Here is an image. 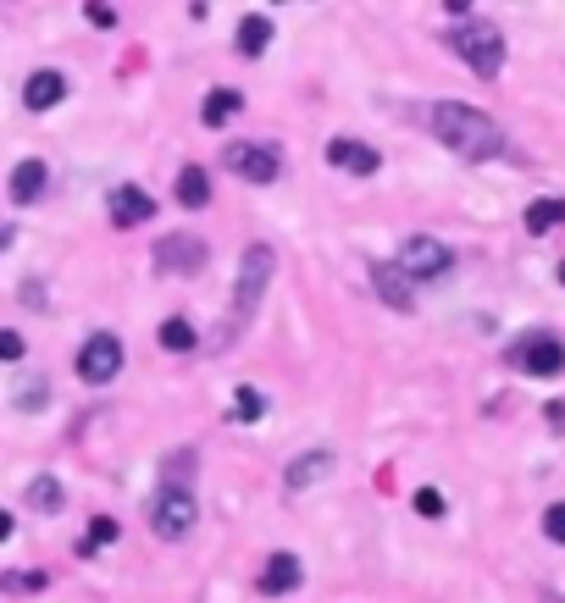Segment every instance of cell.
I'll use <instances>...</instances> for the list:
<instances>
[{"label": "cell", "instance_id": "obj_34", "mask_svg": "<svg viewBox=\"0 0 565 603\" xmlns=\"http://www.w3.org/2000/svg\"><path fill=\"white\" fill-rule=\"evenodd\" d=\"M560 283H565V261H560Z\"/></svg>", "mask_w": 565, "mask_h": 603}, {"label": "cell", "instance_id": "obj_22", "mask_svg": "<svg viewBox=\"0 0 565 603\" xmlns=\"http://www.w3.org/2000/svg\"><path fill=\"white\" fill-rule=\"evenodd\" d=\"M61 498H67V493H61V482H56V476H34V482H28V504H34L39 515H56V509H61Z\"/></svg>", "mask_w": 565, "mask_h": 603}, {"label": "cell", "instance_id": "obj_7", "mask_svg": "<svg viewBox=\"0 0 565 603\" xmlns=\"http://www.w3.org/2000/svg\"><path fill=\"white\" fill-rule=\"evenodd\" d=\"M117 371H122V338H117V332H95V338H84V349H78V377L95 382V388H106Z\"/></svg>", "mask_w": 565, "mask_h": 603}, {"label": "cell", "instance_id": "obj_14", "mask_svg": "<svg viewBox=\"0 0 565 603\" xmlns=\"http://www.w3.org/2000/svg\"><path fill=\"white\" fill-rule=\"evenodd\" d=\"M45 183H50V166H45V161H17V166H12V183H6V189H12L17 205H34L39 194H45Z\"/></svg>", "mask_w": 565, "mask_h": 603}, {"label": "cell", "instance_id": "obj_18", "mask_svg": "<svg viewBox=\"0 0 565 603\" xmlns=\"http://www.w3.org/2000/svg\"><path fill=\"white\" fill-rule=\"evenodd\" d=\"M327 471H333V454H327V449H316V454H305V460H294V465H289V476H283V482H289L294 493H300V487L322 482Z\"/></svg>", "mask_w": 565, "mask_h": 603}, {"label": "cell", "instance_id": "obj_8", "mask_svg": "<svg viewBox=\"0 0 565 603\" xmlns=\"http://www.w3.org/2000/svg\"><path fill=\"white\" fill-rule=\"evenodd\" d=\"M300 581H305L300 554H289V548H277V554H266L261 576H255V592H266V598H289V592H300Z\"/></svg>", "mask_w": 565, "mask_h": 603}, {"label": "cell", "instance_id": "obj_19", "mask_svg": "<svg viewBox=\"0 0 565 603\" xmlns=\"http://www.w3.org/2000/svg\"><path fill=\"white\" fill-rule=\"evenodd\" d=\"M565 222V200L560 194H543V200L527 205V233H549V227Z\"/></svg>", "mask_w": 565, "mask_h": 603}, {"label": "cell", "instance_id": "obj_31", "mask_svg": "<svg viewBox=\"0 0 565 603\" xmlns=\"http://www.w3.org/2000/svg\"><path fill=\"white\" fill-rule=\"evenodd\" d=\"M6 537H12V515H6V509H0V543H6Z\"/></svg>", "mask_w": 565, "mask_h": 603}, {"label": "cell", "instance_id": "obj_15", "mask_svg": "<svg viewBox=\"0 0 565 603\" xmlns=\"http://www.w3.org/2000/svg\"><path fill=\"white\" fill-rule=\"evenodd\" d=\"M372 283H377V294H383L394 310H410V305H416V294H410V277L399 272V266H372Z\"/></svg>", "mask_w": 565, "mask_h": 603}, {"label": "cell", "instance_id": "obj_20", "mask_svg": "<svg viewBox=\"0 0 565 603\" xmlns=\"http://www.w3.org/2000/svg\"><path fill=\"white\" fill-rule=\"evenodd\" d=\"M156 338H161V349H172V355H189L194 343H200V332H194L183 316H167V321H161V332H156Z\"/></svg>", "mask_w": 565, "mask_h": 603}, {"label": "cell", "instance_id": "obj_29", "mask_svg": "<svg viewBox=\"0 0 565 603\" xmlns=\"http://www.w3.org/2000/svg\"><path fill=\"white\" fill-rule=\"evenodd\" d=\"M89 23L95 28H111L117 17H111V0H89Z\"/></svg>", "mask_w": 565, "mask_h": 603}, {"label": "cell", "instance_id": "obj_33", "mask_svg": "<svg viewBox=\"0 0 565 603\" xmlns=\"http://www.w3.org/2000/svg\"><path fill=\"white\" fill-rule=\"evenodd\" d=\"M12 238H17V233H12V227H6V222H0V249L12 244Z\"/></svg>", "mask_w": 565, "mask_h": 603}, {"label": "cell", "instance_id": "obj_11", "mask_svg": "<svg viewBox=\"0 0 565 603\" xmlns=\"http://www.w3.org/2000/svg\"><path fill=\"white\" fill-rule=\"evenodd\" d=\"M327 161H333L338 172H355V178H372L377 166H383V155H377L366 139H333V144H327Z\"/></svg>", "mask_w": 565, "mask_h": 603}, {"label": "cell", "instance_id": "obj_10", "mask_svg": "<svg viewBox=\"0 0 565 603\" xmlns=\"http://www.w3.org/2000/svg\"><path fill=\"white\" fill-rule=\"evenodd\" d=\"M156 266H167V272H200V266H205V238L167 233L156 244Z\"/></svg>", "mask_w": 565, "mask_h": 603}, {"label": "cell", "instance_id": "obj_21", "mask_svg": "<svg viewBox=\"0 0 565 603\" xmlns=\"http://www.w3.org/2000/svg\"><path fill=\"white\" fill-rule=\"evenodd\" d=\"M266 45H272V17H244L239 23V50L244 56H261Z\"/></svg>", "mask_w": 565, "mask_h": 603}, {"label": "cell", "instance_id": "obj_28", "mask_svg": "<svg viewBox=\"0 0 565 603\" xmlns=\"http://www.w3.org/2000/svg\"><path fill=\"white\" fill-rule=\"evenodd\" d=\"M23 332H12V327H0V360H23Z\"/></svg>", "mask_w": 565, "mask_h": 603}, {"label": "cell", "instance_id": "obj_3", "mask_svg": "<svg viewBox=\"0 0 565 603\" xmlns=\"http://www.w3.org/2000/svg\"><path fill=\"white\" fill-rule=\"evenodd\" d=\"M194 521H200V504H194L189 482H161L156 504H150V532L167 537V543H183L194 532Z\"/></svg>", "mask_w": 565, "mask_h": 603}, {"label": "cell", "instance_id": "obj_4", "mask_svg": "<svg viewBox=\"0 0 565 603\" xmlns=\"http://www.w3.org/2000/svg\"><path fill=\"white\" fill-rule=\"evenodd\" d=\"M272 266H277L272 244H250V249H244V261H239V288H233V316H250V310L261 305L266 283H272Z\"/></svg>", "mask_w": 565, "mask_h": 603}, {"label": "cell", "instance_id": "obj_2", "mask_svg": "<svg viewBox=\"0 0 565 603\" xmlns=\"http://www.w3.org/2000/svg\"><path fill=\"white\" fill-rule=\"evenodd\" d=\"M449 45H455V56L466 61L477 78H499V67H505V34H499L488 17H460V23L449 28Z\"/></svg>", "mask_w": 565, "mask_h": 603}, {"label": "cell", "instance_id": "obj_5", "mask_svg": "<svg viewBox=\"0 0 565 603\" xmlns=\"http://www.w3.org/2000/svg\"><path fill=\"white\" fill-rule=\"evenodd\" d=\"M510 366H521L527 377H565V343L554 332H527V338L510 349Z\"/></svg>", "mask_w": 565, "mask_h": 603}, {"label": "cell", "instance_id": "obj_16", "mask_svg": "<svg viewBox=\"0 0 565 603\" xmlns=\"http://www.w3.org/2000/svg\"><path fill=\"white\" fill-rule=\"evenodd\" d=\"M178 205H183V211L211 205V172H205V166H183V172H178Z\"/></svg>", "mask_w": 565, "mask_h": 603}, {"label": "cell", "instance_id": "obj_13", "mask_svg": "<svg viewBox=\"0 0 565 603\" xmlns=\"http://www.w3.org/2000/svg\"><path fill=\"white\" fill-rule=\"evenodd\" d=\"M61 100H67V78H61V72H34V78L23 83V106L28 111H50V106H61Z\"/></svg>", "mask_w": 565, "mask_h": 603}, {"label": "cell", "instance_id": "obj_9", "mask_svg": "<svg viewBox=\"0 0 565 603\" xmlns=\"http://www.w3.org/2000/svg\"><path fill=\"white\" fill-rule=\"evenodd\" d=\"M228 166L239 172L244 183H272L277 172H283L277 144H228Z\"/></svg>", "mask_w": 565, "mask_h": 603}, {"label": "cell", "instance_id": "obj_25", "mask_svg": "<svg viewBox=\"0 0 565 603\" xmlns=\"http://www.w3.org/2000/svg\"><path fill=\"white\" fill-rule=\"evenodd\" d=\"M543 537L565 548V504H549V509H543Z\"/></svg>", "mask_w": 565, "mask_h": 603}, {"label": "cell", "instance_id": "obj_1", "mask_svg": "<svg viewBox=\"0 0 565 603\" xmlns=\"http://www.w3.org/2000/svg\"><path fill=\"white\" fill-rule=\"evenodd\" d=\"M433 139L449 144L455 155H466V161H488V155L505 150V133H499V122L482 117L477 106H466V100H444V106H433Z\"/></svg>", "mask_w": 565, "mask_h": 603}, {"label": "cell", "instance_id": "obj_30", "mask_svg": "<svg viewBox=\"0 0 565 603\" xmlns=\"http://www.w3.org/2000/svg\"><path fill=\"white\" fill-rule=\"evenodd\" d=\"M543 415H549V426H554V432H560V426H565V404H549V410H543Z\"/></svg>", "mask_w": 565, "mask_h": 603}, {"label": "cell", "instance_id": "obj_17", "mask_svg": "<svg viewBox=\"0 0 565 603\" xmlns=\"http://www.w3.org/2000/svg\"><path fill=\"white\" fill-rule=\"evenodd\" d=\"M244 111V95L239 89H211V95H205V106H200V122L205 128H222V122H233Z\"/></svg>", "mask_w": 565, "mask_h": 603}, {"label": "cell", "instance_id": "obj_24", "mask_svg": "<svg viewBox=\"0 0 565 603\" xmlns=\"http://www.w3.org/2000/svg\"><path fill=\"white\" fill-rule=\"evenodd\" d=\"M117 532H122V526L111 521V515H95V521H89V537L78 543V554H95L100 543H117Z\"/></svg>", "mask_w": 565, "mask_h": 603}, {"label": "cell", "instance_id": "obj_23", "mask_svg": "<svg viewBox=\"0 0 565 603\" xmlns=\"http://www.w3.org/2000/svg\"><path fill=\"white\" fill-rule=\"evenodd\" d=\"M266 415V393L261 388H250V382H244L239 393H233V421H244V426H255Z\"/></svg>", "mask_w": 565, "mask_h": 603}, {"label": "cell", "instance_id": "obj_32", "mask_svg": "<svg viewBox=\"0 0 565 603\" xmlns=\"http://www.w3.org/2000/svg\"><path fill=\"white\" fill-rule=\"evenodd\" d=\"M449 12H460V17H471V0H449Z\"/></svg>", "mask_w": 565, "mask_h": 603}, {"label": "cell", "instance_id": "obj_26", "mask_svg": "<svg viewBox=\"0 0 565 603\" xmlns=\"http://www.w3.org/2000/svg\"><path fill=\"white\" fill-rule=\"evenodd\" d=\"M444 493H438V487H421L416 493V515H427V521H438V515H444Z\"/></svg>", "mask_w": 565, "mask_h": 603}, {"label": "cell", "instance_id": "obj_6", "mask_svg": "<svg viewBox=\"0 0 565 603\" xmlns=\"http://www.w3.org/2000/svg\"><path fill=\"white\" fill-rule=\"evenodd\" d=\"M449 266H455V255H449L438 238H427V233H410L405 249H399V272H405L410 283H433V277L449 272Z\"/></svg>", "mask_w": 565, "mask_h": 603}, {"label": "cell", "instance_id": "obj_27", "mask_svg": "<svg viewBox=\"0 0 565 603\" xmlns=\"http://www.w3.org/2000/svg\"><path fill=\"white\" fill-rule=\"evenodd\" d=\"M17 404H23V410L45 404V382H39V377H23V382H17Z\"/></svg>", "mask_w": 565, "mask_h": 603}, {"label": "cell", "instance_id": "obj_12", "mask_svg": "<svg viewBox=\"0 0 565 603\" xmlns=\"http://www.w3.org/2000/svg\"><path fill=\"white\" fill-rule=\"evenodd\" d=\"M156 216V200H150L139 183H122V189H111V222L117 227H139Z\"/></svg>", "mask_w": 565, "mask_h": 603}]
</instances>
